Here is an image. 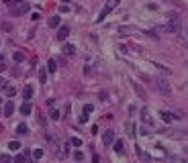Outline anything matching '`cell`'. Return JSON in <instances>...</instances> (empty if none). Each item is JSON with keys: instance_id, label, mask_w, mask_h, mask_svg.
Returning <instances> with one entry per match:
<instances>
[{"instance_id": "obj_24", "label": "cell", "mask_w": 188, "mask_h": 163, "mask_svg": "<svg viewBox=\"0 0 188 163\" xmlns=\"http://www.w3.org/2000/svg\"><path fill=\"white\" fill-rule=\"evenodd\" d=\"M72 145H76V147H82V139H76V137H74V139H72Z\"/></svg>"}, {"instance_id": "obj_3", "label": "cell", "mask_w": 188, "mask_h": 163, "mask_svg": "<svg viewBox=\"0 0 188 163\" xmlns=\"http://www.w3.org/2000/svg\"><path fill=\"white\" fill-rule=\"evenodd\" d=\"M157 90H160L164 96H170V94H172V88H170V84L166 80H157Z\"/></svg>"}, {"instance_id": "obj_27", "label": "cell", "mask_w": 188, "mask_h": 163, "mask_svg": "<svg viewBox=\"0 0 188 163\" xmlns=\"http://www.w3.org/2000/svg\"><path fill=\"white\" fill-rule=\"evenodd\" d=\"M0 161L2 163H10V157H8V155H0Z\"/></svg>"}, {"instance_id": "obj_28", "label": "cell", "mask_w": 188, "mask_h": 163, "mask_svg": "<svg viewBox=\"0 0 188 163\" xmlns=\"http://www.w3.org/2000/svg\"><path fill=\"white\" fill-rule=\"evenodd\" d=\"M6 92H8V96H14V94H16V88H8Z\"/></svg>"}, {"instance_id": "obj_10", "label": "cell", "mask_w": 188, "mask_h": 163, "mask_svg": "<svg viewBox=\"0 0 188 163\" xmlns=\"http://www.w3.org/2000/svg\"><path fill=\"white\" fill-rule=\"evenodd\" d=\"M131 84H133V88H135V92L139 94V98H145V92H143V88H141L139 84H137V82H131Z\"/></svg>"}, {"instance_id": "obj_30", "label": "cell", "mask_w": 188, "mask_h": 163, "mask_svg": "<svg viewBox=\"0 0 188 163\" xmlns=\"http://www.w3.org/2000/svg\"><path fill=\"white\" fill-rule=\"evenodd\" d=\"M4 69H6V65H4V61L0 59V72H4Z\"/></svg>"}, {"instance_id": "obj_25", "label": "cell", "mask_w": 188, "mask_h": 163, "mask_svg": "<svg viewBox=\"0 0 188 163\" xmlns=\"http://www.w3.org/2000/svg\"><path fill=\"white\" fill-rule=\"evenodd\" d=\"M92 110H94L92 104H86V106H84V112H86V114H88V112H92Z\"/></svg>"}, {"instance_id": "obj_32", "label": "cell", "mask_w": 188, "mask_h": 163, "mask_svg": "<svg viewBox=\"0 0 188 163\" xmlns=\"http://www.w3.org/2000/svg\"><path fill=\"white\" fill-rule=\"evenodd\" d=\"M186 39H188V29H186Z\"/></svg>"}, {"instance_id": "obj_11", "label": "cell", "mask_w": 188, "mask_h": 163, "mask_svg": "<svg viewBox=\"0 0 188 163\" xmlns=\"http://www.w3.org/2000/svg\"><path fill=\"white\" fill-rule=\"evenodd\" d=\"M74 51H76V47H74L72 43H66V45H63V53H68V55H72Z\"/></svg>"}, {"instance_id": "obj_22", "label": "cell", "mask_w": 188, "mask_h": 163, "mask_svg": "<svg viewBox=\"0 0 188 163\" xmlns=\"http://www.w3.org/2000/svg\"><path fill=\"white\" fill-rule=\"evenodd\" d=\"M59 116H61V114H59L57 110H51V120H59Z\"/></svg>"}, {"instance_id": "obj_2", "label": "cell", "mask_w": 188, "mask_h": 163, "mask_svg": "<svg viewBox=\"0 0 188 163\" xmlns=\"http://www.w3.org/2000/svg\"><path fill=\"white\" fill-rule=\"evenodd\" d=\"M117 6H119V0H108V2H106V6L102 8V12L98 14V18H96V21H98V23H100V21H104V16H106L113 8H117Z\"/></svg>"}, {"instance_id": "obj_5", "label": "cell", "mask_w": 188, "mask_h": 163, "mask_svg": "<svg viewBox=\"0 0 188 163\" xmlns=\"http://www.w3.org/2000/svg\"><path fill=\"white\" fill-rule=\"evenodd\" d=\"M102 141H104V145H113V143H115V133H113V130H104Z\"/></svg>"}, {"instance_id": "obj_1", "label": "cell", "mask_w": 188, "mask_h": 163, "mask_svg": "<svg viewBox=\"0 0 188 163\" xmlns=\"http://www.w3.org/2000/svg\"><path fill=\"white\" fill-rule=\"evenodd\" d=\"M162 31H164V33H170V35L180 33V21H178V14H176V12H170V14H168V21L164 23Z\"/></svg>"}, {"instance_id": "obj_15", "label": "cell", "mask_w": 188, "mask_h": 163, "mask_svg": "<svg viewBox=\"0 0 188 163\" xmlns=\"http://www.w3.org/2000/svg\"><path fill=\"white\" fill-rule=\"evenodd\" d=\"M123 147H125L123 141H115V151H117V153H123Z\"/></svg>"}, {"instance_id": "obj_14", "label": "cell", "mask_w": 188, "mask_h": 163, "mask_svg": "<svg viewBox=\"0 0 188 163\" xmlns=\"http://www.w3.org/2000/svg\"><path fill=\"white\" fill-rule=\"evenodd\" d=\"M16 133H19V135H27V133H29L27 124H19V126H16Z\"/></svg>"}, {"instance_id": "obj_29", "label": "cell", "mask_w": 188, "mask_h": 163, "mask_svg": "<svg viewBox=\"0 0 188 163\" xmlns=\"http://www.w3.org/2000/svg\"><path fill=\"white\" fill-rule=\"evenodd\" d=\"M92 161H94V163H100V159H98V155H96V153L92 155Z\"/></svg>"}, {"instance_id": "obj_26", "label": "cell", "mask_w": 188, "mask_h": 163, "mask_svg": "<svg viewBox=\"0 0 188 163\" xmlns=\"http://www.w3.org/2000/svg\"><path fill=\"white\" fill-rule=\"evenodd\" d=\"M4 88H8V84H6L4 78H0V90H4Z\"/></svg>"}, {"instance_id": "obj_9", "label": "cell", "mask_w": 188, "mask_h": 163, "mask_svg": "<svg viewBox=\"0 0 188 163\" xmlns=\"http://www.w3.org/2000/svg\"><path fill=\"white\" fill-rule=\"evenodd\" d=\"M23 96H25V100L29 102V100L33 98V88H31V86H27V88L23 90Z\"/></svg>"}, {"instance_id": "obj_17", "label": "cell", "mask_w": 188, "mask_h": 163, "mask_svg": "<svg viewBox=\"0 0 188 163\" xmlns=\"http://www.w3.org/2000/svg\"><path fill=\"white\" fill-rule=\"evenodd\" d=\"M25 161H27V155H23V153H19L14 157V163H25Z\"/></svg>"}, {"instance_id": "obj_13", "label": "cell", "mask_w": 188, "mask_h": 163, "mask_svg": "<svg viewBox=\"0 0 188 163\" xmlns=\"http://www.w3.org/2000/svg\"><path fill=\"white\" fill-rule=\"evenodd\" d=\"M8 149H10V151H19V149H21V143H19V141H10V143H8Z\"/></svg>"}, {"instance_id": "obj_8", "label": "cell", "mask_w": 188, "mask_h": 163, "mask_svg": "<svg viewBox=\"0 0 188 163\" xmlns=\"http://www.w3.org/2000/svg\"><path fill=\"white\" fill-rule=\"evenodd\" d=\"M31 112H33V108H31V104H29V102H25V104L21 106V114H25V116H29Z\"/></svg>"}, {"instance_id": "obj_18", "label": "cell", "mask_w": 188, "mask_h": 163, "mask_svg": "<svg viewBox=\"0 0 188 163\" xmlns=\"http://www.w3.org/2000/svg\"><path fill=\"white\" fill-rule=\"evenodd\" d=\"M12 57H14V61H16V63H21V61H23V59H25V55H23V53H21V51H16V53H14V55H12Z\"/></svg>"}, {"instance_id": "obj_12", "label": "cell", "mask_w": 188, "mask_h": 163, "mask_svg": "<svg viewBox=\"0 0 188 163\" xmlns=\"http://www.w3.org/2000/svg\"><path fill=\"white\" fill-rule=\"evenodd\" d=\"M162 120H164V122L174 120V112H162Z\"/></svg>"}, {"instance_id": "obj_23", "label": "cell", "mask_w": 188, "mask_h": 163, "mask_svg": "<svg viewBox=\"0 0 188 163\" xmlns=\"http://www.w3.org/2000/svg\"><path fill=\"white\" fill-rule=\"evenodd\" d=\"M39 80H41V82H47V74H45V69H41V72H39Z\"/></svg>"}, {"instance_id": "obj_20", "label": "cell", "mask_w": 188, "mask_h": 163, "mask_svg": "<svg viewBox=\"0 0 188 163\" xmlns=\"http://www.w3.org/2000/svg\"><path fill=\"white\" fill-rule=\"evenodd\" d=\"M33 157H35V159H41V157H43V151H41V149H35V151H33Z\"/></svg>"}, {"instance_id": "obj_21", "label": "cell", "mask_w": 188, "mask_h": 163, "mask_svg": "<svg viewBox=\"0 0 188 163\" xmlns=\"http://www.w3.org/2000/svg\"><path fill=\"white\" fill-rule=\"evenodd\" d=\"M74 159H76V161H82V159H84V153H82V151H76V153H74Z\"/></svg>"}, {"instance_id": "obj_4", "label": "cell", "mask_w": 188, "mask_h": 163, "mask_svg": "<svg viewBox=\"0 0 188 163\" xmlns=\"http://www.w3.org/2000/svg\"><path fill=\"white\" fill-rule=\"evenodd\" d=\"M27 10H29V4H27V2H21L16 8H12V14H14V16H19V14H25Z\"/></svg>"}, {"instance_id": "obj_19", "label": "cell", "mask_w": 188, "mask_h": 163, "mask_svg": "<svg viewBox=\"0 0 188 163\" xmlns=\"http://www.w3.org/2000/svg\"><path fill=\"white\" fill-rule=\"evenodd\" d=\"M55 67H57V63H55L53 59H49V61H47V69H49V72H55Z\"/></svg>"}, {"instance_id": "obj_31", "label": "cell", "mask_w": 188, "mask_h": 163, "mask_svg": "<svg viewBox=\"0 0 188 163\" xmlns=\"http://www.w3.org/2000/svg\"><path fill=\"white\" fill-rule=\"evenodd\" d=\"M2 2H6V4H8V2H10V0H2Z\"/></svg>"}, {"instance_id": "obj_7", "label": "cell", "mask_w": 188, "mask_h": 163, "mask_svg": "<svg viewBox=\"0 0 188 163\" xmlns=\"http://www.w3.org/2000/svg\"><path fill=\"white\" fill-rule=\"evenodd\" d=\"M68 35H70V29H68V27H59L57 39H59V41H66V39H68Z\"/></svg>"}, {"instance_id": "obj_6", "label": "cell", "mask_w": 188, "mask_h": 163, "mask_svg": "<svg viewBox=\"0 0 188 163\" xmlns=\"http://www.w3.org/2000/svg\"><path fill=\"white\" fill-rule=\"evenodd\" d=\"M14 114V102H6L4 104V116H12Z\"/></svg>"}, {"instance_id": "obj_16", "label": "cell", "mask_w": 188, "mask_h": 163, "mask_svg": "<svg viewBox=\"0 0 188 163\" xmlns=\"http://www.w3.org/2000/svg\"><path fill=\"white\" fill-rule=\"evenodd\" d=\"M49 27H59V16H51L49 18Z\"/></svg>"}]
</instances>
